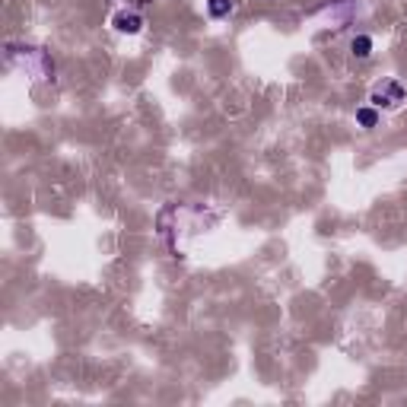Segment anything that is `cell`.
Listing matches in <instances>:
<instances>
[{
    "mask_svg": "<svg viewBox=\"0 0 407 407\" xmlns=\"http://www.w3.org/2000/svg\"><path fill=\"white\" fill-rule=\"evenodd\" d=\"M112 25H114V32H121V35H137V32L143 29V16L134 10H121L112 16Z\"/></svg>",
    "mask_w": 407,
    "mask_h": 407,
    "instance_id": "cell-2",
    "label": "cell"
},
{
    "mask_svg": "<svg viewBox=\"0 0 407 407\" xmlns=\"http://www.w3.org/2000/svg\"><path fill=\"white\" fill-rule=\"evenodd\" d=\"M232 0H207V13L210 19H226L229 13H232Z\"/></svg>",
    "mask_w": 407,
    "mask_h": 407,
    "instance_id": "cell-4",
    "label": "cell"
},
{
    "mask_svg": "<svg viewBox=\"0 0 407 407\" xmlns=\"http://www.w3.org/2000/svg\"><path fill=\"white\" fill-rule=\"evenodd\" d=\"M356 124H360V127H375V124H379V112H375V105H362L360 112H356Z\"/></svg>",
    "mask_w": 407,
    "mask_h": 407,
    "instance_id": "cell-5",
    "label": "cell"
},
{
    "mask_svg": "<svg viewBox=\"0 0 407 407\" xmlns=\"http://www.w3.org/2000/svg\"><path fill=\"white\" fill-rule=\"evenodd\" d=\"M350 54L360 57V61L372 57V38H369V35H356L353 42H350Z\"/></svg>",
    "mask_w": 407,
    "mask_h": 407,
    "instance_id": "cell-3",
    "label": "cell"
},
{
    "mask_svg": "<svg viewBox=\"0 0 407 407\" xmlns=\"http://www.w3.org/2000/svg\"><path fill=\"white\" fill-rule=\"evenodd\" d=\"M404 86H401L398 80H385L382 83V86H375L372 89V105L375 108H394V105H401V102H404Z\"/></svg>",
    "mask_w": 407,
    "mask_h": 407,
    "instance_id": "cell-1",
    "label": "cell"
}]
</instances>
